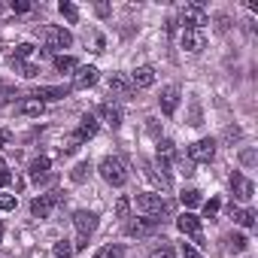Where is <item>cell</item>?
I'll list each match as a JSON object with an SVG mask.
<instances>
[{
	"mask_svg": "<svg viewBox=\"0 0 258 258\" xmlns=\"http://www.w3.org/2000/svg\"><path fill=\"white\" fill-rule=\"evenodd\" d=\"M97 173L103 176V182H109V185H115V188H121L127 179H131V173H127V164H124L118 155H106V158L100 161Z\"/></svg>",
	"mask_w": 258,
	"mask_h": 258,
	"instance_id": "obj_1",
	"label": "cell"
},
{
	"mask_svg": "<svg viewBox=\"0 0 258 258\" xmlns=\"http://www.w3.org/2000/svg\"><path fill=\"white\" fill-rule=\"evenodd\" d=\"M73 228H76V243H73V249H85V246H88V237L97 231V216L88 213V210H79V213H73Z\"/></svg>",
	"mask_w": 258,
	"mask_h": 258,
	"instance_id": "obj_2",
	"label": "cell"
},
{
	"mask_svg": "<svg viewBox=\"0 0 258 258\" xmlns=\"http://www.w3.org/2000/svg\"><path fill=\"white\" fill-rule=\"evenodd\" d=\"M137 210L143 213V216H164V213H170V204L161 198V195H152V191H146V195H137Z\"/></svg>",
	"mask_w": 258,
	"mask_h": 258,
	"instance_id": "obj_3",
	"label": "cell"
},
{
	"mask_svg": "<svg viewBox=\"0 0 258 258\" xmlns=\"http://www.w3.org/2000/svg\"><path fill=\"white\" fill-rule=\"evenodd\" d=\"M64 204V195L61 191H49V195H40V198H34V204H31V213L37 216V219H49L58 207Z\"/></svg>",
	"mask_w": 258,
	"mask_h": 258,
	"instance_id": "obj_4",
	"label": "cell"
},
{
	"mask_svg": "<svg viewBox=\"0 0 258 258\" xmlns=\"http://www.w3.org/2000/svg\"><path fill=\"white\" fill-rule=\"evenodd\" d=\"M179 22H182V31H201L210 19H207V13H204L201 4H188V7H182Z\"/></svg>",
	"mask_w": 258,
	"mask_h": 258,
	"instance_id": "obj_5",
	"label": "cell"
},
{
	"mask_svg": "<svg viewBox=\"0 0 258 258\" xmlns=\"http://www.w3.org/2000/svg\"><path fill=\"white\" fill-rule=\"evenodd\" d=\"M213 158H216V140L213 137H204V140L188 146V161L191 164H210Z\"/></svg>",
	"mask_w": 258,
	"mask_h": 258,
	"instance_id": "obj_6",
	"label": "cell"
},
{
	"mask_svg": "<svg viewBox=\"0 0 258 258\" xmlns=\"http://www.w3.org/2000/svg\"><path fill=\"white\" fill-rule=\"evenodd\" d=\"M43 40H46L49 49H70L73 46V34L58 28V25H46L43 28Z\"/></svg>",
	"mask_w": 258,
	"mask_h": 258,
	"instance_id": "obj_7",
	"label": "cell"
},
{
	"mask_svg": "<svg viewBox=\"0 0 258 258\" xmlns=\"http://www.w3.org/2000/svg\"><path fill=\"white\" fill-rule=\"evenodd\" d=\"M176 228H179L185 237H195L198 246H207V243H204V234H201V219H198L195 213H182V216L176 219Z\"/></svg>",
	"mask_w": 258,
	"mask_h": 258,
	"instance_id": "obj_8",
	"label": "cell"
},
{
	"mask_svg": "<svg viewBox=\"0 0 258 258\" xmlns=\"http://www.w3.org/2000/svg\"><path fill=\"white\" fill-rule=\"evenodd\" d=\"M158 225H161V219H152V216H143V219H134V222H127V237H149V234H155L158 231Z\"/></svg>",
	"mask_w": 258,
	"mask_h": 258,
	"instance_id": "obj_9",
	"label": "cell"
},
{
	"mask_svg": "<svg viewBox=\"0 0 258 258\" xmlns=\"http://www.w3.org/2000/svg\"><path fill=\"white\" fill-rule=\"evenodd\" d=\"M231 191H234V198L237 201H252V195H255V185H252V179H246L243 173H231Z\"/></svg>",
	"mask_w": 258,
	"mask_h": 258,
	"instance_id": "obj_10",
	"label": "cell"
},
{
	"mask_svg": "<svg viewBox=\"0 0 258 258\" xmlns=\"http://www.w3.org/2000/svg\"><path fill=\"white\" fill-rule=\"evenodd\" d=\"M179 43H182V49H188V52L198 55V52L207 49V34H204V31H182Z\"/></svg>",
	"mask_w": 258,
	"mask_h": 258,
	"instance_id": "obj_11",
	"label": "cell"
},
{
	"mask_svg": "<svg viewBox=\"0 0 258 258\" xmlns=\"http://www.w3.org/2000/svg\"><path fill=\"white\" fill-rule=\"evenodd\" d=\"M70 94V88H61V85H40L31 97L37 100V103H46V100H61V97H67Z\"/></svg>",
	"mask_w": 258,
	"mask_h": 258,
	"instance_id": "obj_12",
	"label": "cell"
},
{
	"mask_svg": "<svg viewBox=\"0 0 258 258\" xmlns=\"http://www.w3.org/2000/svg\"><path fill=\"white\" fill-rule=\"evenodd\" d=\"M158 103H161V112H164V115H173V112H176V106H179V88H176V85L161 88Z\"/></svg>",
	"mask_w": 258,
	"mask_h": 258,
	"instance_id": "obj_13",
	"label": "cell"
},
{
	"mask_svg": "<svg viewBox=\"0 0 258 258\" xmlns=\"http://www.w3.org/2000/svg\"><path fill=\"white\" fill-rule=\"evenodd\" d=\"M97 115H91V112H85L82 115V121H79V127H76V140L79 143H85V140H91L94 134H97Z\"/></svg>",
	"mask_w": 258,
	"mask_h": 258,
	"instance_id": "obj_14",
	"label": "cell"
},
{
	"mask_svg": "<svg viewBox=\"0 0 258 258\" xmlns=\"http://www.w3.org/2000/svg\"><path fill=\"white\" fill-rule=\"evenodd\" d=\"M155 85V70L152 67H137L131 73V88H152Z\"/></svg>",
	"mask_w": 258,
	"mask_h": 258,
	"instance_id": "obj_15",
	"label": "cell"
},
{
	"mask_svg": "<svg viewBox=\"0 0 258 258\" xmlns=\"http://www.w3.org/2000/svg\"><path fill=\"white\" fill-rule=\"evenodd\" d=\"M109 91H112L115 97H131V94H134L131 79H124L121 73H112V76H109Z\"/></svg>",
	"mask_w": 258,
	"mask_h": 258,
	"instance_id": "obj_16",
	"label": "cell"
},
{
	"mask_svg": "<svg viewBox=\"0 0 258 258\" xmlns=\"http://www.w3.org/2000/svg\"><path fill=\"white\" fill-rule=\"evenodd\" d=\"M94 82H97V67H76L73 88H91Z\"/></svg>",
	"mask_w": 258,
	"mask_h": 258,
	"instance_id": "obj_17",
	"label": "cell"
},
{
	"mask_svg": "<svg viewBox=\"0 0 258 258\" xmlns=\"http://www.w3.org/2000/svg\"><path fill=\"white\" fill-rule=\"evenodd\" d=\"M97 112L103 115V121L112 127V131H115V127H121V109H118L115 103H100V106H97Z\"/></svg>",
	"mask_w": 258,
	"mask_h": 258,
	"instance_id": "obj_18",
	"label": "cell"
},
{
	"mask_svg": "<svg viewBox=\"0 0 258 258\" xmlns=\"http://www.w3.org/2000/svg\"><path fill=\"white\" fill-rule=\"evenodd\" d=\"M49 167H52V161H49L46 155H40V158L31 161V170H28V173H31L34 182H43V179H49Z\"/></svg>",
	"mask_w": 258,
	"mask_h": 258,
	"instance_id": "obj_19",
	"label": "cell"
},
{
	"mask_svg": "<svg viewBox=\"0 0 258 258\" xmlns=\"http://www.w3.org/2000/svg\"><path fill=\"white\" fill-rule=\"evenodd\" d=\"M231 219L240 225V228H255V210H240L231 204Z\"/></svg>",
	"mask_w": 258,
	"mask_h": 258,
	"instance_id": "obj_20",
	"label": "cell"
},
{
	"mask_svg": "<svg viewBox=\"0 0 258 258\" xmlns=\"http://www.w3.org/2000/svg\"><path fill=\"white\" fill-rule=\"evenodd\" d=\"M91 161H79L73 170H70V182H76V185H82V182H88V176H91Z\"/></svg>",
	"mask_w": 258,
	"mask_h": 258,
	"instance_id": "obj_21",
	"label": "cell"
},
{
	"mask_svg": "<svg viewBox=\"0 0 258 258\" xmlns=\"http://www.w3.org/2000/svg\"><path fill=\"white\" fill-rule=\"evenodd\" d=\"M94 258H124V246H118V243H109V246L97 249V252H94Z\"/></svg>",
	"mask_w": 258,
	"mask_h": 258,
	"instance_id": "obj_22",
	"label": "cell"
},
{
	"mask_svg": "<svg viewBox=\"0 0 258 258\" xmlns=\"http://www.w3.org/2000/svg\"><path fill=\"white\" fill-rule=\"evenodd\" d=\"M16 112H19V115H40V112H43V103H37V100H22V103L16 106Z\"/></svg>",
	"mask_w": 258,
	"mask_h": 258,
	"instance_id": "obj_23",
	"label": "cell"
},
{
	"mask_svg": "<svg viewBox=\"0 0 258 258\" xmlns=\"http://www.w3.org/2000/svg\"><path fill=\"white\" fill-rule=\"evenodd\" d=\"M176 155V146H173V140H158V161H167L170 164V158Z\"/></svg>",
	"mask_w": 258,
	"mask_h": 258,
	"instance_id": "obj_24",
	"label": "cell"
},
{
	"mask_svg": "<svg viewBox=\"0 0 258 258\" xmlns=\"http://www.w3.org/2000/svg\"><path fill=\"white\" fill-rule=\"evenodd\" d=\"M10 64H13V70H16V73H22V76H28V79H34V76L40 73V67L25 64V61H13V58H10Z\"/></svg>",
	"mask_w": 258,
	"mask_h": 258,
	"instance_id": "obj_25",
	"label": "cell"
},
{
	"mask_svg": "<svg viewBox=\"0 0 258 258\" xmlns=\"http://www.w3.org/2000/svg\"><path fill=\"white\" fill-rule=\"evenodd\" d=\"M179 201H182L185 207H201V204H204V198H201L198 188H185V191L179 195Z\"/></svg>",
	"mask_w": 258,
	"mask_h": 258,
	"instance_id": "obj_26",
	"label": "cell"
},
{
	"mask_svg": "<svg viewBox=\"0 0 258 258\" xmlns=\"http://www.w3.org/2000/svg\"><path fill=\"white\" fill-rule=\"evenodd\" d=\"M55 67H58L61 73H70V70H76L79 64H76V58H70V55H58V58H55Z\"/></svg>",
	"mask_w": 258,
	"mask_h": 258,
	"instance_id": "obj_27",
	"label": "cell"
},
{
	"mask_svg": "<svg viewBox=\"0 0 258 258\" xmlns=\"http://www.w3.org/2000/svg\"><path fill=\"white\" fill-rule=\"evenodd\" d=\"M58 10H61V16H67V22H79V10L73 7V4H67V0H61V4H58Z\"/></svg>",
	"mask_w": 258,
	"mask_h": 258,
	"instance_id": "obj_28",
	"label": "cell"
},
{
	"mask_svg": "<svg viewBox=\"0 0 258 258\" xmlns=\"http://www.w3.org/2000/svg\"><path fill=\"white\" fill-rule=\"evenodd\" d=\"M149 258H173V246H170L167 240H161V246H155V249L149 252Z\"/></svg>",
	"mask_w": 258,
	"mask_h": 258,
	"instance_id": "obj_29",
	"label": "cell"
},
{
	"mask_svg": "<svg viewBox=\"0 0 258 258\" xmlns=\"http://www.w3.org/2000/svg\"><path fill=\"white\" fill-rule=\"evenodd\" d=\"M115 216H118V219H127V216H131V198H118V201H115Z\"/></svg>",
	"mask_w": 258,
	"mask_h": 258,
	"instance_id": "obj_30",
	"label": "cell"
},
{
	"mask_svg": "<svg viewBox=\"0 0 258 258\" xmlns=\"http://www.w3.org/2000/svg\"><path fill=\"white\" fill-rule=\"evenodd\" d=\"M73 252H76V249H73L70 240H58V243H55V255H58V258H70Z\"/></svg>",
	"mask_w": 258,
	"mask_h": 258,
	"instance_id": "obj_31",
	"label": "cell"
},
{
	"mask_svg": "<svg viewBox=\"0 0 258 258\" xmlns=\"http://www.w3.org/2000/svg\"><path fill=\"white\" fill-rule=\"evenodd\" d=\"M228 243H231V249H234V252H246V246H249V240H246L243 234H231V237H228Z\"/></svg>",
	"mask_w": 258,
	"mask_h": 258,
	"instance_id": "obj_32",
	"label": "cell"
},
{
	"mask_svg": "<svg viewBox=\"0 0 258 258\" xmlns=\"http://www.w3.org/2000/svg\"><path fill=\"white\" fill-rule=\"evenodd\" d=\"M28 55H34V46H31V43H22V46H16V52H13V61H25Z\"/></svg>",
	"mask_w": 258,
	"mask_h": 258,
	"instance_id": "obj_33",
	"label": "cell"
},
{
	"mask_svg": "<svg viewBox=\"0 0 258 258\" xmlns=\"http://www.w3.org/2000/svg\"><path fill=\"white\" fill-rule=\"evenodd\" d=\"M255 161H258V152H255V149H243V152H240V164H246V167H252Z\"/></svg>",
	"mask_w": 258,
	"mask_h": 258,
	"instance_id": "obj_34",
	"label": "cell"
},
{
	"mask_svg": "<svg viewBox=\"0 0 258 258\" xmlns=\"http://www.w3.org/2000/svg\"><path fill=\"white\" fill-rule=\"evenodd\" d=\"M13 97H16V88H13V85H0V106L10 103Z\"/></svg>",
	"mask_w": 258,
	"mask_h": 258,
	"instance_id": "obj_35",
	"label": "cell"
},
{
	"mask_svg": "<svg viewBox=\"0 0 258 258\" xmlns=\"http://www.w3.org/2000/svg\"><path fill=\"white\" fill-rule=\"evenodd\" d=\"M76 149H79V140H76V134H70V137L64 140V146H61V152H64V155H70V152H76Z\"/></svg>",
	"mask_w": 258,
	"mask_h": 258,
	"instance_id": "obj_36",
	"label": "cell"
},
{
	"mask_svg": "<svg viewBox=\"0 0 258 258\" xmlns=\"http://www.w3.org/2000/svg\"><path fill=\"white\" fill-rule=\"evenodd\" d=\"M216 213H219V201L213 198V201L204 204V219H216Z\"/></svg>",
	"mask_w": 258,
	"mask_h": 258,
	"instance_id": "obj_37",
	"label": "cell"
},
{
	"mask_svg": "<svg viewBox=\"0 0 258 258\" xmlns=\"http://www.w3.org/2000/svg\"><path fill=\"white\" fill-rule=\"evenodd\" d=\"M182 258H204V255H201V249H198V246L182 243Z\"/></svg>",
	"mask_w": 258,
	"mask_h": 258,
	"instance_id": "obj_38",
	"label": "cell"
},
{
	"mask_svg": "<svg viewBox=\"0 0 258 258\" xmlns=\"http://www.w3.org/2000/svg\"><path fill=\"white\" fill-rule=\"evenodd\" d=\"M0 210H16V195H0Z\"/></svg>",
	"mask_w": 258,
	"mask_h": 258,
	"instance_id": "obj_39",
	"label": "cell"
},
{
	"mask_svg": "<svg viewBox=\"0 0 258 258\" xmlns=\"http://www.w3.org/2000/svg\"><path fill=\"white\" fill-rule=\"evenodd\" d=\"M13 13H31V4L28 0H13Z\"/></svg>",
	"mask_w": 258,
	"mask_h": 258,
	"instance_id": "obj_40",
	"label": "cell"
},
{
	"mask_svg": "<svg viewBox=\"0 0 258 258\" xmlns=\"http://www.w3.org/2000/svg\"><path fill=\"white\" fill-rule=\"evenodd\" d=\"M10 182H13V173H10V170H0V188L10 185Z\"/></svg>",
	"mask_w": 258,
	"mask_h": 258,
	"instance_id": "obj_41",
	"label": "cell"
},
{
	"mask_svg": "<svg viewBox=\"0 0 258 258\" xmlns=\"http://www.w3.org/2000/svg\"><path fill=\"white\" fill-rule=\"evenodd\" d=\"M240 137V127H225V140H237Z\"/></svg>",
	"mask_w": 258,
	"mask_h": 258,
	"instance_id": "obj_42",
	"label": "cell"
},
{
	"mask_svg": "<svg viewBox=\"0 0 258 258\" xmlns=\"http://www.w3.org/2000/svg\"><path fill=\"white\" fill-rule=\"evenodd\" d=\"M10 137H13V134L7 131V127H0V149H4V146L10 143Z\"/></svg>",
	"mask_w": 258,
	"mask_h": 258,
	"instance_id": "obj_43",
	"label": "cell"
},
{
	"mask_svg": "<svg viewBox=\"0 0 258 258\" xmlns=\"http://www.w3.org/2000/svg\"><path fill=\"white\" fill-rule=\"evenodd\" d=\"M94 13H97L100 19H106V16H109V7H106V4H97V7H94Z\"/></svg>",
	"mask_w": 258,
	"mask_h": 258,
	"instance_id": "obj_44",
	"label": "cell"
},
{
	"mask_svg": "<svg viewBox=\"0 0 258 258\" xmlns=\"http://www.w3.org/2000/svg\"><path fill=\"white\" fill-rule=\"evenodd\" d=\"M0 240H4V222H0Z\"/></svg>",
	"mask_w": 258,
	"mask_h": 258,
	"instance_id": "obj_45",
	"label": "cell"
}]
</instances>
